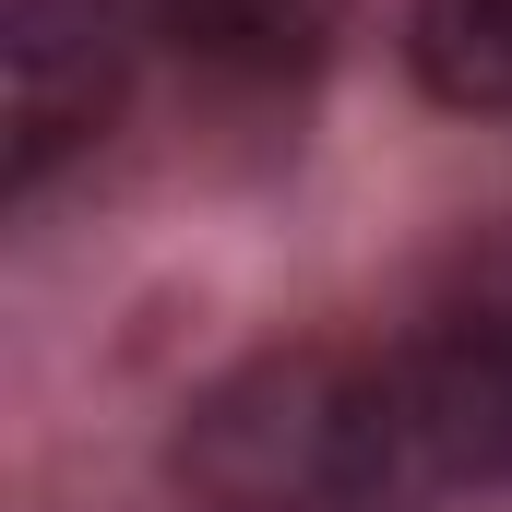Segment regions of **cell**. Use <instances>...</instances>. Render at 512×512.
I'll return each mask as SVG.
<instances>
[{"instance_id": "cell-4", "label": "cell", "mask_w": 512, "mask_h": 512, "mask_svg": "<svg viewBox=\"0 0 512 512\" xmlns=\"http://www.w3.org/2000/svg\"><path fill=\"white\" fill-rule=\"evenodd\" d=\"M155 36L167 48H191L203 72H310L322 60V36H334V0H155Z\"/></svg>"}, {"instance_id": "cell-5", "label": "cell", "mask_w": 512, "mask_h": 512, "mask_svg": "<svg viewBox=\"0 0 512 512\" xmlns=\"http://www.w3.org/2000/svg\"><path fill=\"white\" fill-rule=\"evenodd\" d=\"M417 84L453 108H512V0H417Z\"/></svg>"}, {"instance_id": "cell-3", "label": "cell", "mask_w": 512, "mask_h": 512, "mask_svg": "<svg viewBox=\"0 0 512 512\" xmlns=\"http://www.w3.org/2000/svg\"><path fill=\"white\" fill-rule=\"evenodd\" d=\"M405 382H417V429L441 453V489H512V298L405 346Z\"/></svg>"}, {"instance_id": "cell-1", "label": "cell", "mask_w": 512, "mask_h": 512, "mask_svg": "<svg viewBox=\"0 0 512 512\" xmlns=\"http://www.w3.org/2000/svg\"><path fill=\"white\" fill-rule=\"evenodd\" d=\"M179 489L215 512H429L441 453L417 429L405 346H274L179 417Z\"/></svg>"}, {"instance_id": "cell-2", "label": "cell", "mask_w": 512, "mask_h": 512, "mask_svg": "<svg viewBox=\"0 0 512 512\" xmlns=\"http://www.w3.org/2000/svg\"><path fill=\"white\" fill-rule=\"evenodd\" d=\"M131 96V0H12L0 12V191H36Z\"/></svg>"}]
</instances>
